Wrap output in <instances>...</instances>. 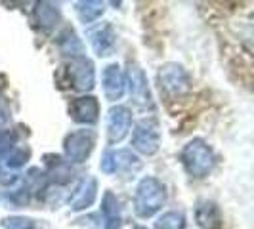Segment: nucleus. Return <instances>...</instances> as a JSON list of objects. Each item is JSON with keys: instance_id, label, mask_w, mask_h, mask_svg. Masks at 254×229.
Listing matches in <instances>:
<instances>
[{"instance_id": "a878e982", "label": "nucleus", "mask_w": 254, "mask_h": 229, "mask_svg": "<svg viewBox=\"0 0 254 229\" xmlns=\"http://www.w3.org/2000/svg\"><path fill=\"white\" fill-rule=\"evenodd\" d=\"M132 229H147V228H145V226H134Z\"/></svg>"}, {"instance_id": "f03ea898", "label": "nucleus", "mask_w": 254, "mask_h": 229, "mask_svg": "<svg viewBox=\"0 0 254 229\" xmlns=\"http://www.w3.org/2000/svg\"><path fill=\"white\" fill-rule=\"evenodd\" d=\"M166 185L155 176H143L134 191V214L140 220L157 216L166 204Z\"/></svg>"}, {"instance_id": "412c9836", "label": "nucleus", "mask_w": 254, "mask_h": 229, "mask_svg": "<svg viewBox=\"0 0 254 229\" xmlns=\"http://www.w3.org/2000/svg\"><path fill=\"white\" fill-rule=\"evenodd\" d=\"M153 229H188V218L182 210H166L157 218Z\"/></svg>"}, {"instance_id": "f257e3e1", "label": "nucleus", "mask_w": 254, "mask_h": 229, "mask_svg": "<svg viewBox=\"0 0 254 229\" xmlns=\"http://www.w3.org/2000/svg\"><path fill=\"white\" fill-rule=\"evenodd\" d=\"M180 163L190 178H206L216 166V153L212 145L203 138L190 140L180 151Z\"/></svg>"}, {"instance_id": "5701e85b", "label": "nucleus", "mask_w": 254, "mask_h": 229, "mask_svg": "<svg viewBox=\"0 0 254 229\" xmlns=\"http://www.w3.org/2000/svg\"><path fill=\"white\" fill-rule=\"evenodd\" d=\"M21 141V132L17 128H0V159L15 149Z\"/></svg>"}, {"instance_id": "4be33fe9", "label": "nucleus", "mask_w": 254, "mask_h": 229, "mask_svg": "<svg viewBox=\"0 0 254 229\" xmlns=\"http://www.w3.org/2000/svg\"><path fill=\"white\" fill-rule=\"evenodd\" d=\"M2 228L4 229H44V222L33 216L13 214V216L2 218Z\"/></svg>"}, {"instance_id": "aec40b11", "label": "nucleus", "mask_w": 254, "mask_h": 229, "mask_svg": "<svg viewBox=\"0 0 254 229\" xmlns=\"http://www.w3.org/2000/svg\"><path fill=\"white\" fill-rule=\"evenodd\" d=\"M29 161H31L29 145H17L15 149H12L2 159V168H6V170H21V168H25Z\"/></svg>"}, {"instance_id": "6ab92c4d", "label": "nucleus", "mask_w": 254, "mask_h": 229, "mask_svg": "<svg viewBox=\"0 0 254 229\" xmlns=\"http://www.w3.org/2000/svg\"><path fill=\"white\" fill-rule=\"evenodd\" d=\"M75 13L82 25L92 27L96 21H100L102 15L105 13V2H100V0H78V2H75Z\"/></svg>"}, {"instance_id": "2eb2a0df", "label": "nucleus", "mask_w": 254, "mask_h": 229, "mask_svg": "<svg viewBox=\"0 0 254 229\" xmlns=\"http://www.w3.org/2000/svg\"><path fill=\"white\" fill-rule=\"evenodd\" d=\"M33 21L35 25L42 31V33H52L56 31L60 23L64 21V13L60 4L56 2H48V0H42L37 2L35 8H33Z\"/></svg>"}, {"instance_id": "f8f14e48", "label": "nucleus", "mask_w": 254, "mask_h": 229, "mask_svg": "<svg viewBox=\"0 0 254 229\" xmlns=\"http://www.w3.org/2000/svg\"><path fill=\"white\" fill-rule=\"evenodd\" d=\"M98 191H100V183L96 176H86L78 181L76 189L73 195L69 197L67 206L71 212H84L88 210L92 204L98 201Z\"/></svg>"}, {"instance_id": "4468645a", "label": "nucleus", "mask_w": 254, "mask_h": 229, "mask_svg": "<svg viewBox=\"0 0 254 229\" xmlns=\"http://www.w3.org/2000/svg\"><path fill=\"white\" fill-rule=\"evenodd\" d=\"M44 176L50 185H67L75 179V168L62 155H44Z\"/></svg>"}, {"instance_id": "7ed1b4c3", "label": "nucleus", "mask_w": 254, "mask_h": 229, "mask_svg": "<svg viewBox=\"0 0 254 229\" xmlns=\"http://www.w3.org/2000/svg\"><path fill=\"white\" fill-rule=\"evenodd\" d=\"M98 132L94 128H78L64 138V159L71 166L84 165L96 149Z\"/></svg>"}, {"instance_id": "6e6552de", "label": "nucleus", "mask_w": 254, "mask_h": 229, "mask_svg": "<svg viewBox=\"0 0 254 229\" xmlns=\"http://www.w3.org/2000/svg\"><path fill=\"white\" fill-rule=\"evenodd\" d=\"M65 73H67L69 86L75 92L90 94L96 88V67H94V61L86 56L69 59L65 65Z\"/></svg>"}, {"instance_id": "b1692460", "label": "nucleus", "mask_w": 254, "mask_h": 229, "mask_svg": "<svg viewBox=\"0 0 254 229\" xmlns=\"http://www.w3.org/2000/svg\"><path fill=\"white\" fill-rule=\"evenodd\" d=\"M8 118H10V114H8V111L0 105V128H4V124L8 122Z\"/></svg>"}, {"instance_id": "0eeeda50", "label": "nucleus", "mask_w": 254, "mask_h": 229, "mask_svg": "<svg viewBox=\"0 0 254 229\" xmlns=\"http://www.w3.org/2000/svg\"><path fill=\"white\" fill-rule=\"evenodd\" d=\"M125 82H127V92L134 107L141 111H153L155 102H153L151 86L145 71L138 63H128V69L125 73Z\"/></svg>"}, {"instance_id": "423d86ee", "label": "nucleus", "mask_w": 254, "mask_h": 229, "mask_svg": "<svg viewBox=\"0 0 254 229\" xmlns=\"http://www.w3.org/2000/svg\"><path fill=\"white\" fill-rule=\"evenodd\" d=\"M130 149L136 153L138 157H153L161 149V130L157 120L153 118H140L134 128H132V136H130Z\"/></svg>"}, {"instance_id": "dca6fc26", "label": "nucleus", "mask_w": 254, "mask_h": 229, "mask_svg": "<svg viewBox=\"0 0 254 229\" xmlns=\"http://www.w3.org/2000/svg\"><path fill=\"white\" fill-rule=\"evenodd\" d=\"M195 224L199 229H222L224 216L218 203L210 199H199L195 204Z\"/></svg>"}, {"instance_id": "ddd939ff", "label": "nucleus", "mask_w": 254, "mask_h": 229, "mask_svg": "<svg viewBox=\"0 0 254 229\" xmlns=\"http://www.w3.org/2000/svg\"><path fill=\"white\" fill-rule=\"evenodd\" d=\"M102 88L107 102H119L127 94V82H125V71L119 63H109L102 73Z\"/></svg>"}, {"instance_id": "9d476101", "label": "nucleus", "mask_w": 254, "mask_h": 229, "mask_svg": "<svg viewBox=\"0 0 254 229\" xmlns=\"http://www.w3.org/2000/svg\"><path fill=\"white\" fill-rule=\"evenodd\" d=\"M86 38L98 57H109L117 48V33L109 21H102L98 25L88 27Z\"/></svg>"}, {"instance_id": "a211bd4d", "label": "nucleus", "mask_w": 254, "mask_h": 229, "mask_svg": "<svg viewBox=\"0 0 254 229\" xmlns=\"http://www.w3.org/2000/svg\"><path fill=\"white\" fill-rule=\"evenodd\" d=\"M56 46L62 56L73 59V57H80V56H86V46L84 42L80 40V37L76 35V31L73 27H64L60 31V35L56 38Z\"/></svg>"}, {"instance_id": "393cba45", "label": "nucleus", "mask_w": 254, "mask_h": 229, "mask_svg": "<svg viewBox=\"0 0 254 229\" xmlns=\"http://www.w3.org/2000/svg\"><path fill=\"white\" fill-rule=\"evenodd\" d=\"M4 84H6V82H4V76L0 75V94H2V90H4Z\"/></svg>"}, {"instance_id": "39448f33", "label": "nucleus", "mask_w": 254, "mask_h": 229, "mask_svg": "<svg viewBox=\"0 0 254 229\" xmlns=\"http://www.w3.org/2000/svg\"><path fill=\"white\" fill-rule=\"evenodd\" d=\"M159 90L168 98H180L191 90V75L178 61H168L159 67L157 73Z\"/></svg>"}, {"instance_id": "9b49d317", "label": "nucleus", "mask_w": 254, "mask_h": 229, "mask_svg": "<svg viewBox=\"0 0 254 229\" xmlns=\"http://www.w3.org/2000/svg\"><path fill=\"white\" fill-rule=\"evenodd\" d=\"M69 116L76 124L84 128L94 126L100 120V100L92 94H84L69 103Z\"/></svg>"}, {"instance_id": "f3484780", "label": "nucleus", "mask_w": 254, "mask_h": 229, "mask_svg": "<svg viewBox=\"0 0 254 229\" xmlns=\"http://www.w3.org/2000/svg\"><path fill=\"white\" fill-rule=\"evenodd\" d=\"M100 216L103 222V229H123V206L111 189L103 193Z\"/></svg>"}, {"instance_id": "20e7f679", "label": "nucleus", "mask_w": 254, "mask_h": 229, "mask_svg": "<svg viewBox=\"0 0 254 229\" xmlns=\"http://www.w3.org/2000/svg\"><path fill=\"white\" fill-rule=\"evenodd\" d=\"M141 166V159L132 149H107L100 161V170L105 176L134 178Z\"/></svg>"}, {"instance_id": "1a4fd4ad", "label": "nucleus", "mask_w": 254, "mask_h": 229, "mask_svg": "<svg viewBox=\"0 0 254 229\" xmlns=\"http://www.w3.org/2000/svg\"><path fill=\"white\" fill-rule=\"evenodd\" d=\"M132 128V111L127 105H113L107 111L105 118V132H107V143L117 145L127 138Z\"/></svg>"}]
</instances>
